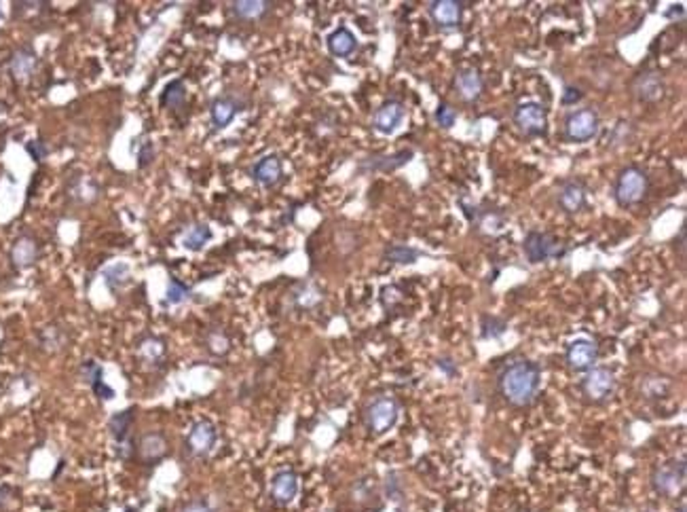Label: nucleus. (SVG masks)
<instances>
[{"label":"nucleus","instance_id":"4468645a","mask_svg":"<svg viewBox=\"0 0 687 512\" xmlns=\"http://www.w3.org/2000/svg\"><path fill=\"white\" fill-rule=\"evenodd\" d=\"M453 89H455V94L463 102L474 104L484 94V79H482V75H480L478 68H474V66H461L455 72V77H453Z\"/></svg>","mask_w":687,"mask_h":512},{"label":"nucleus","instance_id":"a19ab883","mask_svg":"<svg viewBox=\"0 0 687 512\" xmlns=\"http://www.w3.org/2000/svg\"><path fill=\"white\" fill-rule=\"evenodd\" d=\"M645 383L653 385V390L643 392L647 398H662V394H666L670 390V381L666 377H653V379H645Z\"/></svg>","mask_w":687,"mask_h":512},{"label":"nucleus","instance_id":"603ef678","mask_svg":"<svg viewBox=\"0 0 687 512\" xmlns=\"http://www.w3.org/2000/svg\"><path fill=\"white\" fill-rule=\"evenodd\" d=\"M676 512H685V504H681V506H679V510H676Z\"/></svg>","mask_w":687,"mask_h":512},{"label":"nucleus","instance_id":"bb28decb","mask_svg":"<svg viewBox=\"0 0 687 512\" xmlns=\"http://www.w3.org/2000/svg\"><path fill=\"white\" fill-rule=\"evenodd\" d=\"M134 417H136V409H127V411H119L110 417L108 421V428H110V434L119 444H125V442H131V425H134Z\"/></svg>","mask_w":687,"mask_h":512},{"label":"nucleus","instance_id":"c03bdc74","mask_svg":"<svg viewBox=\"0 0 687 512\" xmlns=\"http://www.w3.org/2000/svg\"><path fill=\"white\" fill-rule=\"evenodd\" d=\"M436 366L447 375V377H455L457 373H459V369H457V362L453 360V358H449V356H444V358H438L436 360Z\"/></svg>","mask_w":687,"mask_h":512},{"label":"nucleus","instance_id":"c756f323","mask_svg":"<svg viewBox=\"0 0 687 512\" xmlns=\"http://www.w3.org/2000/svg\"><path fill=\"white\" fill-rule=\"evenodd\" d=\"M102 278H104V282H106L108 290H113V293H119L121 288H125V286L129 284V280H131V269H129V265H127V263L119 261V263H113V265H108V267L102 271Z\"/></svg>","mask_w":687,"mask_h":512},{"label":"nucleus","instance_id":"39448f33","mask_svg":"<svg viewBox=\"0 0 687 512\" xmlns=\"http://www.w3.org/2000/svg\"><path fill=\"white\" fill-rule=\"evenodd\" d=\"M400 417V404L394 396H377L364 409V425L373 436L387 434Z\"/></svg>","mask_w":687,"mask_h":512},{"label":"nucleus","instance_id":"cd10ccee","mask_svg":"<svg viewBox=\"0 0 687 512\" xmlns=\"http://www.w3.org/2000/svg\"><path fill=\"white\" fill-rule=\"evenodd\" d=\"M421 250L409 245V243H390L383 250V259L387 263H396V265H413L421 259Z\"/></svg>","mask_w":687,"mask_h":512},{"label":"nucleus","instance_id":"3c124183","mask_svg":"<svg viewBox=\"0 0 687 512\" xmlns=\"http://www.w3.org/2000/svg\"><path fill=\"white\" fill-rule=\"evenodd\" d=\"M676 15L683 20V15H685V9H683V5H672V7L666 11V18H668V20H670V18H676Z\"/></svg>","mask_w":687,"mask_h":512},{"label":"nucleus","instance_id":"f3484780","mask_svg":"<svg viewBox=\"0 0 687 512\" xmlns=\"http://www.w3.org/2000/svg\"><path fill=\"white\" fill-rule=\"evenodd\" d=\"M250 178L264 186V188H273L281 178H283V165H281V159L279 155L271 153V155H264L260 157L252 167H250Z\"/></svg>","mask_w":687,"mask_h":512},{"label":"nucleus","instance_id":"7ed1b4c3","mask_svg":"<svg viewBox=\"0 0 687 512\" xmlns=\"http://www.w3.org/2000/svg\"><path fill=\"white\" fill-rule=\"evenodd\" d=\"M522 252L531 265H539L552 259H563L567 254V243L554 233L533 229L522 239Z\"/></svg>","mask_w":687,"mask_h":512},{"label":"nucleus","instance_id":"a878e982","mask_svg":"<svg viewBox=\"0 0 687 512\" xmlns=\"http://www.w3.org/2000/svg\"><path fill=\"white\" fill-rule=\"evenodd\" d=\"M186 98H188V91H186V85L182 79H174L165 85L161 98H159V104L161 108L165 110H172V113H178L186 106Z\"/></svg>","mask_w":687,"mask_h":512},{"label":"nucleus","instance_id":"6e6552de","mask_svg":"<svg viewBox=\"0 0 687 512\" xmlns=\"http://www.w3.org/2000/svg\"><path fill=\"white\" fill-rule=\"evenodd\" d=\"M685 476H687L685 459H670L651 470V487L657 495L674 497L676 493L683 491Z\"/></svg>","mask_w":687,"mask_h":512},{"label":"nucleus","instance_id":"393cba45","mask_svg":"<svg viewBox=\"0 0 687 512\" xmlns=\"http://www.w3.org/2000/svg\"><path fill=\"white\" fill-rule=\"evenodd\" d=\"M271 7L273 3H269V0H235V3H231V13L241 22H256L262 20L271 11Z\"/></svg>","mask_w":687,"mask_h":512},{"label":"nucleus","instance_id":"412c9836","mask_svg":"<svg viewBox=\"0 0 687 512\" xmlns=\"http://www.w3.org/2000/svg\"><path fill=\"white\" fill-rule=\"evenodd\" d=\"M296 493H298V476H296L294 470H281V472H277L273 476V480H271V497L277 504H281V506L290 504L296 497Z\"/></svg>","mask_w":687,"mask_h":512},{"label":"nucleus","instance_id":"c85d7f7f","mask_svg":"<svg viewBox=\"0 0 687 512\" xmlns=\"http://www.w3.org/2000/svg\"><path fill=\"white\" fill-rule=\"evenodd\" d=\"M212 229L205 224V222H193L184 233H182V237H180V243L186 248V250H191V252H199V250H203L205 248V243L212 239Z\"/></svg>","mask_w":687,"mask_h":512},{"label":"nucleus","instance_id":"a18cd8bd","mask_svg":"<svg viewBox=\"0 0 687 512\" xmlns=\"http://www.w3.org/2000/svg\"><path fill=\"white\" fill-rule=\"evenodd\" d=\"M91 390H94V394H96V396H98L100 400H113V398H115V390H113L110 385H106L104 381H100V383H96V385H94Z\"/></svg>","mask_w":687,"mask_h":512},{"label":"nucleus","instance_id":"5701e85b","mask_svg":"<svg viewBox=\"0 0 687 512\" xmlns=\"http://www.w3.org/2000/svg\"><path fill=\"white\" fill-rule=\"evenodd\" d=\"M39 259V241L32 235H22L11 248V263L18 269H28Z\"/></svg>","mask_w":687,"mask_h":512},{"label":"nucleus","instance_id":"864d4df0","mask_svg":"<svg viewBox=\"0 0 687 512\" xmlns=\"http://www.w3.org/2000/svg\"><path fill=\"white\" fill-rule=\"evenodd\" d=\"M125 512H138V508H127Z\"/></svg>","mask_w":687,"mask_h":512},{"label":"nucleus","instance_id":"4c0bfd02","mask_svg":"<svg viewBox=\"0 0 687 512\" xmlns=\"http://www.w3.org/2000/svg\"><path fill=\"white\" fill-rule=\"evenodd\" d=\"M72 193H75V197H77L79 201L89 203V201L98 199L100 186H98L94 180H89V178H79V180H77V186L72 188Z\"/></svg>","mask_w":687,"mask_h":512},{"label":"nucleus","instance_id":"423d86ee","mask_svg":"<svg viewBox=\"0 0 687 512\" xmlns=\"http://www.w3.org/2000/svg\"><path fill=\"white\" fill-rule=\"evenodd\" d=\"M512 121L527 138H544L548 134V108L537 100H525L514 106Z\"/></svg>","mask_w":687,"mask_h":512},{"label":"nucleus","instance_id":"dca6fc26","mask_svg":"<svg viewBox=\"0 0 687 512\" xmlns=\"http://www.w3.org/2000/svg\"><path fill=\"white\" fill-rule=\"evenodd\" d=\"M586 197H588V186L579 178H569L560 182L558 193H556V205L565 214H577L586 207Z\"/></svg>","mask_w":687,"mask_h":512},{"label":"nucleus","instance_id":"b1692460","mask_svg":"<svg viewBox=\"0 0 687 512\" xmlns=\"http://www.w3.org/2000/svg\"><path fill=\"white\" fill-rule=\"evenodd\" d=\"M482 233L487 235H497L506 229L508 224V216L503 214V210L499 207H476V216H474V222Z\"/></svg>","mask_w":687,"mask_h":512},{"label":"nucleus","instance_id":"de8ad7c7","mask_svg":"<svg viewBox=\"0 0 687 512\" xmlns=\"http://www.w3.org/2000/svg\"><path fill=\"white\" fill-rule=\"evenodd\" d=\"M180 512H214L205 501H201V499H195V501H188Z\"/></svg>","mask_w":687,"mask_h":512},{"label":"nucleus","instance_id":"aec40b11","mask_svg":"<svg viewBox=\"0 0 687 512\" xmlns=\"http://www.w3.org/2000/svg\"><path fill=\"white\" fill-rule=\"evenodd\" d=\"M326 47L334 58H349L358 51V39L347 26H338L334 32L328 34Z\"/></svg>","mask_w":687,"mask_h":512},{"label":"nucleus","instance_id":"473e14b6","mask_svg":"<svg viewBox=\"0 0 687 512\" xmlns=\"http://www.w3.org/2000/svg\"><path fill=\"white\" fill-rule=\"evenodd\" d=\"M634 136V125L630 121H617L613 125V129L607 134V144L609 148H617V146H624L632 140Z\"/></svg>","mask_w":687,"mask_h":512},{"label":"nucleus","instance_id":"4be33fe9","mask_svg":"<svg viewBox=\"0 0 687 512\" xmlns=\"http://www.w3.org/2000/svg\"><path fill=\"white\" fill-rule=\"evenodd\" d=\"M37 66H39V58L32 49L28 47H22L18 49L13 56H11V62H9V72L11 77L18 81V83H26L32 79V75L37 72Z\"/></svg>","mask_w":687,"mask_h":512},{"label":"nucleus","instance_id":"8fccbe9b","mask_svg":"<svg viewBox=\"0 0 687 512\" xmlns=\"http://www.w3.org/2000/svg\"><path fill=\"white\" fill-rule=\"evenodd\" d=\"M11 489L9 487H0V512H5L11 504Z\"/></svg>","mask_w":687,"mask_h":512},{"label":"nucleus","instance_id":"2f4dec72","mask_svg":"<svg viewBox=\"0 0 687 512\" xmlns=\"http://www.w3.org/2000/svg\"><path fill=\"white\" fill-rule=\"evenodd\" d=\"M294 303L300 307V309H313L321 303V290L311 284V282H304V284H298V288L294 290Z\"/></svg>","mask_w":687,"mask_h":512},{"label":"nucleus","instance_id":"09e8293b","mask_svg":"<svg viewBox=\"0 0 687 512\" xmlns=\"http://www.w3.org/2000/svg\"><path fill=\"white\" fill-rule=\"evenodd\" d=\"M685 235H687V222L683 220V224H681V229H679V237H674V248H679L681 259L685 256Z\"/></svg>","mask_w":687,"mask_h":512},{"label":"nucleus","instance_id":"f257e3e1","mask_svg":"<svg viewBox=\"0 0 687 512\" xmlns=\"http://www.w3.org/2000/svg\"><path fill=\"white\" fill-rule=\"evenodd\" d=\"M541 388V369L537 362L518 358L506 364L497 375V392L506 404L527 409L535 402Z\"/></svg>","mask_w":687,"mask_h":512},{"label":"nucleus","instance_id":"9d476101","mask_svg":"<svg viewBox=\"0 0 687 512\" xmlns=\"http://www.w3.org/2000/svg\"><path fill=\"white\" fill-rule=\"evenodd\" d=\"M598 345L594 339H588V337H579V339H573L567 350H565V364L569 371L573 373H586L590 369L596 366L598 362Z\"/></svg>","mask_w":687,"mask_h":512},{"label":"nucleus","instance_id":"6ab92c4d","mask_svg":"<svg viewBox=\"0 0 687 512\" xmlns=\"http://www.w3.org/2000/svg\"><path fill=\"white\" fill-rule=\"evenodd\" d=\"M138 455L146 466H157L169 451L167 447V438L161 432H148L140 438L138 442Z\"/></svg>","mask_w":687,"mask_h":512},{"label":"nucleus","instance_id":"a211bd4d","mask_svg":"<svg viewBox=\"0 0 687 512\" xmlns=\"http://www.w3.org/2000/svg\"><path fill=\"white\" fill-rule=\"evenodd\" d=\"M413 151L404 148L392 155H373L362 159L360 163V172H396L400 167H404L411 159H413Z\"/></svg>","mask_w":687,"mask_h":512},{"label":"nucleus","instance_id":"1a4fd4ad","mask_svg":"<svg viewBox=\"0 0 687 512\" xmlns=\"http://www.w3.org/2000/svg\"><path fill=\"white\" fill-rule=\"evenodd\" d=\"M630 91L636 102L641 104H653L664 98L666 94V81L664 75L657 68H643L634 75L630 83Z\"/></svg>","mask_w":687,"mask_h":512},{"label":"nucleus","instance_id":"37998d69","mask_svg":"<svg viewBox=\"0 0 687 512\" xmlns=\"http://www.w3.org/2000/svg\"><path fill=\"white\" fill-rule=\"evenodd\" d=\"M26 151L32 155L34 161H43V159L47 157V153H49L47 146H45L41 140H32V142H28V144H26Z\"/></svg>","mask_w":687,"mask_h":512},{"label":"nucleus","instance_id":"0eeeda50","mask_svg":"<svg viewBox=\"0 0 687 512\" xmlns=\"http://www.w3.org/2000/svg\"><path fill=\"white\" fill-rule=\"evenodd\" d=\"M615 385H617L615 375L607 366H594V369L586 371V375L579 379V392H582L584 400H588L592 404L607 402L613 396Z\"/></svg>","mask_w":687,"mask_h":512},{"label":"nucleus","instance_id":"c9c22d12","mask_svg":"<svg viewBox=\"0 0 687 512\" xmlns=\"http://www.w3.org/2000/svg\"><path fill=\"white\" fill-rule=\"evenodd\" d=\"M508 331V322L497 316H482L480 320V335L482 339H497Z\"/></svg>","mask_w":687,"mask_h":512},{"label":"nucleus","instance_id":"e433bc0d","mask_svg":"<svg viewBox=\"0 0 687 512\" xmlns=\"http://www.w3.org/2000/svg\"><path fill=\"white\" fill-rule=\"evenodd\" d=\"M457 117H459L457 108H453L449 102H440L434 113V119H436L438 127H442V129H451L457 123Z\"/></svg>","mask_w":687,"mask_h":512},{"label":"nucleus","instance_id":"f03ea898","mask_svg":"<svg viewBox=\"0 0 687 512\" xmlns=\"http://www.w3.org/2000/svg\"><path fill=\"white\" fill-rule=\"evenodd\" d=\"M649 191H651L649 174L638 165H626L617 172L613 180L611 197L619 207H634L649 197Z\"/></svg>","mask_w":687,"mask_h":512},{"label":"nucleus","instance_id":"9b49d317","mask_svg":"<svg viewBox=\"0 0 687 512\" xmlns=\"http://www.w3.org/2000/svg\"><path fill=\"white\" fill-rule=\"evenodd\" d=\"M466 5L461 0H432L428 3V15L438 30H457L463 24Z\"/></svg>","mask_w":687,"mask_h":512},{"label":"nucleus","instance_id":"20e7f679","mask_svg":"<svg viewBox=\"0 0 687 512\" xmlns=\"http://www.w3.org/2000/svg\"><path fill=\"white\" fill-rule=\"evenodd\" d=\"M601 132V115L594 108H575L563 121V138L569 144H586Z\"/></svg>","mask_w":687,"mask_h":512},{"label":"nucleus","instance_id":"ddd939ff","mask_svg":"<svg viewBox=\"0 0 687 512\" xmlns=\"http://www.w3.org/2000/svg\"><path fill=\"white\" fill-rule=\"evenodd\" d=\"M216 442H218V430L207 419L195 421L186 434V449L195 457H207L214 451Z\"/></svg>","mask_w":687,"mask_h":512},{"label":"nucleus","instance_id":"f704fd0d","mask_svg":"<svg viewBox=\"0 0 687 512\" xmlns=\"http://www.w3.org/2000/svg\"><path fill=\"white\" fill-rule=\"evenodd\" d=\"M205 345H207V350H210L214 356H226L229 350H231V339L226 337L224 331H220V328H212V331L207 333V337H205Z\"/></svg>","mask_w":687,"mask_h":512},{"label":"nucleus","instance_id":"79ce46f5","mask_svg":"<svg viewBox=\"0 0 687 512\" xmlns=\"http://www.w3.org/2000/svg\"><path fill=\"white\" fill-rule=\"evenodd\" d=\"M582 98H584V94H582L579 87L567 85L565 91H563V100H560V102H563V106H575Z\"/></svg>","mask_w":687,"mask_h":512},{"label":"nucleus","instance_id":"72a5a7b5","mask_svg":"<svg viewBox=\"0 0 687 512\" xmlns=\"http://www.w3.org/2000/svg\"><path fill=\"white\" fill-rule=\"evenodd\" d=\"M191 299V288L182 284L176 278L167 280V290H165V303L167 305H182Z\"/></svg>","mask_w":687,"mask_h":512},{"label":"nucleus","instance_id":"49530a36","mask_svg":"<svg viewBox=\"0 0 687 512\" xmlns=\"http://www.w3.org/2000/svg\"><path fill=\"white\" fill-rule=\"evenodd\" d=\"M153 157H155V148H153V144H150V142H146V144H144V148H142V153L138 155V159H140V161H138V165H140V167L148 165V163L153 161Z\"/></svg>","mask_w":687,"mask_h":512},{"label":"nucleus","instance_id":"f8f14e48","mask_svg":"<svg viewBox=\"0 0 687 512\" xmlns=\"http://www.w3.org/2000/svg\"><path fill=\"white\" fill-rule=\"evenodd\" d=\"M406 117V106L398 98H387L379 104V108L373 115V129L381 136H392L398 132Z\"/></svg>","mask_w":687,"mask_h":512},{"label":"nucleus","instance_id":"7c9ffc66","mask_svg":"<svg viewBox=\"0 0 687 512\" xmlns=\"http://www.w3.org/2000/svg\"><path fill=\"white\" fill-rule=\"evenodd\" d=\"M165 352H167V345L161 337H146L138 345L140 358L146 360L148 364H159L165 358Z\"/></svg>","mask_w":687,"mask_h":512},{"label":"nucleus","instance_id":"ea45409f","mask_svg":"<svg viewBox=\"0 0 687 512\" xmlns=\"http://www.w3.org/2000/svg\"><path fill=\"white\" fill-rule=\"evenodd\" d=\"M41 343L47 350H60V347H64L66 337L58 326H47V328L41 331Z\"/></svg>","mask_w":687,"mask_h":512},{"label":"nucleus","instance_id":"2eb2a0df","mask_svg":"<svg viewBox=\"0 0 687 512\" xmlns=\"http://www.w3.org/2000/svg\"><path fill=\"white\" fill-rule=\"evenodd\" d=\"M245 108V100L239 98L237 94H222L218 98L212 100L210 104V119L214 129H224L226 125H231V121Z\"/></svg>","mask_w":687,"mask_h":512},{"label":"nucleus","instance_id":"58836bf2","mask_svg":"<svg viewBox=\"0 0 687 512\" xmlns=\"http://www.w3.org/2000/svg\"><path fill=\"white\" fill-rule=\"evenodd\" d=\"M81 377H83V381H85L89 388H94L96 383L104 381V369H102V364H98L96 360H85V362L81 364Z\"/></svg>","mask_w":687,"mask_h":512}]
</instances>
